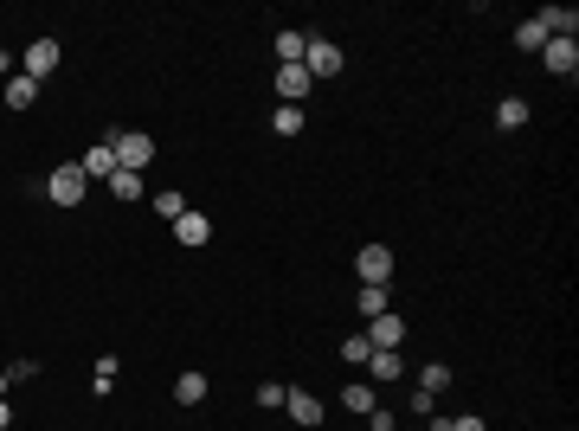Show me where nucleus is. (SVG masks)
Masks as SVG:
<instances>
[{"label": "nucleus", "mask_w": 579, "mask_h": 431, "mask_svg": "<svg viewBox=\"0 0 579 431\" xmlns=\"http://www.w3.org/2000/svg\"><path fill=\"white\" fill-rule=\"evenodd\" d=\"M283 393H290L283 380H264V387H258V412H277V406H283Z\"/></svg>", "instance_id": "obj_27"}, {"label": "nucleus", "mask_w": 579, "mask_h": 431, "mask_svg": "<svg viewBox=\"0 0 579 431\" xmlns=\"http://www.w3.org/2000/svg\"><path fill=\"white\" fill-rule=\"evenodd\" d=\"M110 193L116 200H142V174H110Z\"/></svg>", "instance_id": "obj_26"}, {"label": "nucleus", "mask_w": 579, "mask_h": 431, "mask_svg": "<svg viewBox=\"0 0 579 431\" xmlns=\"http://www.w3.org/2000/svg\"><path fill=\"white\" fill-rule=\"evenodd\" d=\"M387 316V283H360V322Z\"/></svg>", "instance_id": "obj_20"}, {"label": "nucleus", "mask_w": 579, "mask_h": 431, "mask_svg": "<svg viewBox=\"0 0 579 431\" xmlns=\"http://www.w3.org/2000/svg\"><path fill=\"white\" fill-rule=\"evenodd\" d=\"M78 168H84V181H110V174H123V168H116V149H110V142L84 149V162H78Z\"/></svg>", "instance_id": "obj_9"}, {"label": "nucleus", "mask_w": 579, "mask_h": 431, "mask_svg": "<svg viewBox=\"0 0 579 431\" xmlns=\"http://www.w3.org/2000/svg\"><path fill=\"white\" fill-rule=\"evenodd\" d=\"M39 103V84L26 78V71H20V78H7V110H33Z\"/></svg>", "instance_id": "obj_16"}, {"label": "nucleus", "mask_w": 579, "mask_h": 431, "mask_svg": "<svg viewBox=\"0 0 579 431\" xmlns=\"http://www.w3.org/2000/svg\"><path fill=\"white\" fill-rule=\"evenodd\" d=\"M541 64L554 71V78L573 84V78H579V45H573V39H547V45H541Z\"/></svg>", "instance_id": "obj_3"}, {"label": "nucleus", "mask_w": 579, "mask_h": 431, "mask_svg": "<svg viewBox=\"0 0 579 431\" xmlns=\"http://www.w3.org/2000/svg\"><path fill=\"white\" fill-rule=\"evenodd\" d=\"M110 149H116V168H123V174H142V168L155 162V135L123 129V135H110Z\"/></svg>", "instance_id": "obj_1"}, {"label": "nucleus", "mask_w": 579, "mask_h": 431, "mask_svg": "<svg viewBox=\"0 0 579 431\" xmlns=\"http://www.w3.org/2000/svg\"><path fill=\"white\" fill-rule=\"evenodd\" d=\"M303 122H309V116H303L297 103H277V116H270V129H277V135H303Z\"/></svg>", "instance_id": "obj_21"}, {"label": "nucleus", "mask_w": 579, "mask_h": 431, "mask_svg": "<svg viewBox=\"0 0 579 431\" xmlns=\"http://www.w3.org/2000/svg\"><path fill=\"white\" fill-rule=\"evenodd\" d=\"M309 84H316V78H309L303 64H277V103H297V110H303Z\"/></svg>", "instance_id": "obj_5"}, {"label": "nucleus", "mask_w": 579, "mask_h": 431, "mask_svg": "<svg viewBox=\"0 0 579 431\" xmlns=\"http://www.w3.org/2000/svg\"><path fill=\"white\" fill-rule=\"evenodd\" d=\"M522 122H528V103H522V97H502V103H496V129H509V135H515Z\"/></svg>", "instance_id": "obj_19"}, {"label": "nucleus", "mask_w": 579, "mask_h": 431, "mask_svg": "<svg viewBox=\"0 0 579 431\" xmlns=\"http://www.w3.org/2000/svg\"><path fill=\"white\" fill-rule=\"evenodd\" d=\"M7 387H14V380H7V374H0V399H7Z\"/></svg>", "instance_id": "obj_31"}, {"label": "nucleus", "mask_w": 579, "mask_h": 431, "mask_svg": "<svg viewBox=\"0 0 579 431\" xmlns=\"http://www.w3.org/2000/svg\"><path fill=\"white\" fill-rule=\"evenodd\" d=\"M445 387H451V367H445V361H425V367H418V393H431V399H438Z\"/></svg>", "instance_id": "obj_18"}, {"label": "nucleus", "mask_w": 579, "mask_h": 431, "mask_svg": "<svg viewBox=\"0 0 579 431\" xmlns=\"http://www.w3.org/2000/svg\"><path fill=\"white\" fill-rule=\"evenodd\" d=\"M174 239H181V245H206V239H212L206 212H181V220H174Z\"/></svg>", "instance_id": "obj_15"}, {"label": "nucleus", "mask_w": 579, "mask_h": 431, "mask_svg": "<svg viewBox=\"0 0 579 431\" xmlns=\"http://www.w3.org/2000/svg\"><path fill=\"white\" fill-rule=\"evenodd\" d=\"M155 212H162V220H181V212H187V193L162 187V193H155Z\"/></svg>", "instance_id": "obj_24"}, {"label": "nucleus", "mask_w": 579, "mask_h": 431, "mask_svg": "<svg viewBox=\"0 0 579 431\" xmlns=\"http://www.w3.org/2000/svg\"><path fill=\"white\" fill-rule=\"evenodd\" d=\"M0 71H14V58H7V52H0Z\"/></svg>", "instance_id": "obj_32"}, {"label": "nucleus", "mask_w": 579, "mask_h": 431, "mask_svg": "<svg viewBox=\"0 0 579 431\" xmlns=\"http://www.w3.org/2000/svg\"><path fill=\"white\" fill-rule=\"evenodd\" d=\"M303 52H309V33H297V26L277 33V64H303Z\"/></svg>", "instance_id": "obj_13"}, {"label": "nucleus", "mask_w": 579, "mask_h": 431, "mask_svg": "<svg viewBox=\"0 0 579 431\" xmlns=\"http://www.w3.org/2000/svg\"><path fill=\"white\" fill-rule=\"evenodd\" d=\"M303 71H309V78H335V71H341V45H335V39H309Z\"/></svg>", "instance_id": "obj_6"}, {"label": "nucleus", "mask_w": 579, "mask_h": 431, "mask_svg": "<svg viewBox=\"0 0 579 431\" xmlns=\"http://www.w3.org/2000/svg\"><path fill=\"white\" fill-rule=\"evenodd\" d=\"M535 20L547 26V39H573V33H579V14H573V7H541Z\"/></svg>", "instance_id": "obj_11"}, {"label": "nucleus", "mask_w": 579, "mask_h": 431, "mask_svg": "<svg viewBox=\"0 0 579 431\" xmlns=\"http://www.w3.org/2000/svg\"><path fill=\"white\" fill-rule=\"evenodd\" d=\"M431 431H489L476 412H464V418H438V425H431Z\"/></svg>", "instance_id": "obj_28"}, {"label": "nucleus", "mask_w": 579, "mask_h": 431, "mask_svg": "<svg viewBox=\"0 0 579 431\" xmlns=\"http://www.w3.org/2000/svg\"><path fill=\"white\" fill-rule=\"evenodd\" d=\"M341 406H348L354 418H368V412L380 406V393H374V380H348V387H341Z\"/></svg>", "instance_id": "obj_10"}, {"label": "nucleus", "mask_w": 579, "mask_h": 431, "mask_svg": "<svg viewBox=\"0 0 579 431\" xmlns=\"http://www.w3.org/2000/svg\"><path fill=\"white\" fill-rule=\"evenodd\" d=\"M84 168H52V181H45V193H52V206H78L84 200Z\"/></svg>", "instance_id": "obj_2"}, {"label": "nucleus", "mask_w": 579, "mask_h": 431, "mask_svg": "<svg viewBox=\"0 0 579 431\" xmlns=\"http://www.w3.org/2000/svg\"><path fill=\"white\" fill-rule=\"evenodd\" d=\"M52 71H58V39H33V45H26V78L45 84Z\"/></svg>", "instance_id": "obj_8"}, {"label": "nucleus", "mask_w": 579, "mask_h": 431, "mask_svg": "<svg viewBox=\"0 0 579 431\" xmlns=\"http://www.w3.org/2000/svg\"><path fill=\"white\" fill-rule=\"evenodd\" d=\"M354 270H360V283H387L393 277V251L387 245H360L354 251Z\"/></svg>", "instance_id": "obj_4"}, {"label": "nucleus", "mask_w": 579, "mask_h": 431, "mask_svg": "<svg viewBox=\"0 0 579 431\" xmlns=\"http://www.w3.org/2000/svg\"><path fill=\"white\" fill-rule=\"evenodd\" d=\"M174 399H181V406H200V399H206V374H193V367L174 374Z\"/></svg>", "instance_id": "obj_17"}, {"label": "nucleus", "mask_w": 579, "mask_h": 431, "mask_svg": "<svg viewBox=\"0 0 579 431\" xmlns=\"http://www.w3.org/2000/svg\"><path fill=\"white\" fill-rule=\"evenodd\" d=\"M541 45H547V26L541 20H522L515 26V52H541Z\"/></svg>", "instance_id": "obj_22"}, {"label": "nucleus", "mask_w": 579, "mask_h": 431, "mask_svg": "<svg viewBox=\"0 0 579 431\" xmlns=\"http://www.w3.org/2000/svg\"><path fill=\"white\" fill-rule=\"evenodd\" d=\"M368 374H374V380H399V374H406L399 348H374V354H368Z\"/></svg>", "instance_id": "obj_14"}, {"label": "nucleus", "mask_w": 579, "mask_h": 431, "mask_svg": "<svg viewBox=\"0 0 579 431\" xmlns=\"http://www.w3.org/2000/svg\"><path fill=\"white\" fill-rule=\"evenodd\" d=\"M110 387H116V354H103V361H97V374H91V393H97V399H103Z\"/></svg>", "instance_id": "obj_25"}, {"label": "nucleus", "mask_w": 579, "mask_h": 431, "mask_svg": "<svg viewBox=\"0 0 579 431\" xmlns=\"http://www.w3.org/2000/svg\"><path fill=\"white\" fill-rule=\"evenodd\" d=\"M368 354H374L368 328H360V335H348V341H341V361H354V367H368Z\"/></svg>", "instance_id": "obj_23"}, {"label": "nucleus", "mask_w": 579, "mask_h": 431, "mask_svg": "<svg viewBox=\"0 0 579 431\" xmlns=\"http://www.w3.org/2000/svg\"><path fill=\"white\" fill-rule=\"evenodd\" d=\"M283 412L297 418V425H309V431L322 425V399H316L309 387H290V393H283Z\"/></svg>", "instance_id": "obj_7"}, {"label": "nucleus", "mask_w": 579, "mask_h": 431, "mask_svg": "<svg viewBox=\"0 0 579 431\" xmlns=\"http://www.w3.org/2000/svg\"><path fill=\"white\" fill-rule=\"evenodd\" d=\"M7 425H14V412H7V399H0V431H7Z\"/></svg>", "instance_id": "obj_30"}, {"label": "nucleus", "mask_w": 579, "mask_h": 431, "mask_svg": "<svg viewBox=\"0 0 579 431\" xmlns=\"http://www.w3.org/2000/svg\"><path fill=\"white\" fill-rule=\"evenodd\" d=\"M368 431H393V412H387V406H374V412H368Z\"/></svg>", "instance_id": "obj_29"}, {"label": "nucleus", "mask_w": 579, "mask_h": 431, "mask_svg": "<svg viewBox=\"0 0 579 431\" xmlns=\"http://www.w3.org/2000/svg\"><path fill=\"white\" fill-rule=\"evenodd\" d=\"M368 341H374V348H399V341H406V322L387 309V316H374V322H368Z\"/></svg>", "instance_id": "obj_12"}]
</instances>
